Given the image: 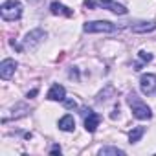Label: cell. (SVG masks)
Here are the masks:
<instances>
[{
  "mask_svg": "<svg viewBox=\"0 0 156 156\" xmlns=\"http://www.w3.org/2000/svg\"><path fill=\"white\" fill-rule=\"evenodd\" d=\"M127 103L130 105L132 116H134L136 119H151V118H152V110H151L134 92H130V94L127 96Z\"/></svg>",
  "mask_w": 156,
  "mask_h": 156,
  "instance_id": "6da1fadb",
  "label": "cell"
},
{
  "mask_svg": "<svg viewBox=\"0 0 156 156\" xmlns=\"http://www.w3.org/2000/svg\"><path fill=\"white\" fill-rule=\"evenodd\" d=\"M0 15H2L4 20L8 22H13V20H19L22 17V4L19 0H8L0 6Z\"/></svg>",
  "mask_w": 156,
  "mask_h": 156,
  "instance_id": "7a4b0ae2",
  "label": "cell"
},
{
  "mask_svg": "<svg viewBox=\"0 0 156 156\" xmlns=\"http://www.w3.org/2000/svg\"><path fill=\"white\" fill-rule=\"evenodd\" d=\"M85 33H118L119 28L108 20H94V22H87L83 26Z\"/></svg>",
  "mask_w": 156,
  "mask_h": 156,
  "instance_id": "3957f363",
  "label": "cell"
},
{
  "mask_svg": "<svg viewBox=\"0 0 156 156\" xmlns=\"http://www.w3.org/2000/svg\"><path fill=\"white\" fill-rule=\"evenodd\" d=\"M48 35H46V31L44 30H31L30 33H26V37H24V41H22V48L24 50H35L39 44H42L44 42V39H46Z\"/></svg>",
  "mask_w": 156,
  "mask_h": 156,
  "instance_id": "277c9868",
  "label": "cell"
},
{
  "mask_svg": "<svg viewBox=\"0 0 156 156\" xmlns=\"http://www.w3.org/2000/svg\"><path fill=\"white\" fill-rule=\"evenodd\" d=\"M140 88L145 96L156 94V75L154 73H143L140 77Z\"/></svg>",
  "mask_w": 156,
  "mask_h": 156,
  "instance_id": "5b68a950",
  "label": "cell"
},
{
  "mask_svg": "<svg viewBox=\"0 0 156 156\" xmlns=\"http://www.w3.org/2000/svg\"><path fill=\"white\" fill-rule=\"evenodd\" d=\"M17 70V61L15 59H4L2 62H0V77L2 79H11L13 73Z\"/></svg>",
  "mask_w": 156,
  "mask_h": 156,
  "instance_id": "8992f818",
  "label": "cell"
},
{
  "mask_svg": "<svg viewBox=\"0 0 156 156\" xmlns=\"http://www.w3.org/2000/svg\"><path fill=\"white\" fill-rule=\"evenodd\" d=\"M96 4L99 8H103V9H108V11L116 13V15H127V8L114 2V0H96Z\"/></svg>",
  "mask_w": 156,
  "mask_h": 156,
  "instance_id": "52a82bcc",
  "label": "cell"
},
{
  "mask_svg": "<svg viewBox=\"0 0 156 156\" xmlns=\"http://www.w3.org/2000/svg\"><path fill=\"white\" fill-rule=\"evenodd\" d=\"M83 118H85V129H87V132H96V129L99 127L101 116H99V114H96L94 110H90V112H88V114H85Z\"/></svg>",
  "mask_w": 156,
  "mask_h": 156,
  "instance_id": "ba28073f",
  "label": "cell"
},
{
  "mask_svg": "<svg viewBox=\"0 0 156 156\" xmlns=\"http://www.w3.org/2000/svg\"><path fill=\"white\" fill-rule=\"evenodd\" d=\"M46 98H48L50 101H64V99H66V90H64L62 85H53V87L50 88V92H48Z\"/></svg>",
  "mask_w": 156,
  "mask_h": 156,
  "instance_id": "9c48e42d",
  "label": "cell"
},
{
  "mask_svg": "<svg viewBox=\"0 0 156 156\" xmlns=\"http://www.w3.org/2000/svg\"><path fill=\"white\" fill-rule=\"evenodd\" d=\"M154 30H156V22H154V20L130 24V31H134V33H151V31H154Z\"/></svg>",
  "mask_w": 156,
  "mask_h": 156,
  "instance_id": "30bf717a",
  "label": "cell"
},
{
  "mask_svg": "<svg viewBox=\"0 0 156 156\" xmlns=\"http://www.w3.org/2000/svg\"><path fill=\"white\" fill-rule=\"evenodd\" d=\"M50 11L53 15H61V17H72L73 15V11L70 8H66L64 4H61V2H51L50 4Z\"/></svg>",
  "mask_w": 156,
  "mask_h": 156,
  "instance_id": "8fae6325",
  "label": "cell"
},
{
  "mask_svg": "<svg viewBox=\"0 0 156 156\" xmlns=\"http://www.w3.org/2000/svg\"><path fill=\"white\" fill-rule=\"evenodd\" d=\"M57 125H59L61 130H64V132H72V130L75 129V119H73V116L66 114V116H62V118L59 119Z\"/></svg>",
  "mask_w": 156,
  "mask_h": 156,
  "instance_id": "7c38bea8",
  "label": "cell"
},
{
  "mask_svg": "<svg viewBox=\"0 0 156 156\" xmlns=\"http://www.w3.org/2000/svg\"><path fill=\"white\" fill-rule=\"evenodd\" d=\"M143 134H145V127H134V129L129 132V141H130V143H138Z\"/></svg>",
  "mask_w": 156,
  "mask_h": 156,
  "instance_id": "4fadbf2b",
  "label": "cell"
},
{
  "mask_svg": "<svg viewBox=\"0 0 156 156\" xmlns=\"http://www.w3.org/2000/svg\"><path fill=\"white\" fill-rule=\"evenodd\" d=\"M99 154L101 156H123L125 151L118 149V147H103V149H99Z\"/></svg>",
  "mask_w": 156,
  "mask_h": 156,
  "instance_id": "5bb4252c",
  "label": "cell"
},
{
  "mask_svg": "<svg viewBox=\"0 0 156 156\" xmlns=\"http://www.w3.org/2000/svg\"><path fill=\"white\" fill-rule=\"evenodd\" d=\"M138 57H140L143 62H151V61H152V53H149V51H145V50H140V51H138Z\"/></svg>",
  "mask_w": 156,
  "mask_h": 156,
  "instance_id": "9a60e30c",
  "label": "cell"
},
{
  "mask_svg": "<svg viewBox=\"0 0 156 156\" xmlns=\"http://www.w3.org/2000/svg\"><path fill=\"white\" fill-rule=\"evenodd\" d=\"M62 103H64V107H66V108H77V103H75L73 99H64Z\"/></svg>",
  "mask_w": 156,
  "mask_h": 156,
  "instance_id": "2e32d148",
  "label": "cell"
},
{
  "mask_svg": "<svg viewBox=\"0 0 156 156\" xmlns=\"http://www.w3.org/2000/svg\"><path fill=\"white\" fill-rule=\"evenodd\" d=\"M96 6H98V4L94 2V0H85V8H90V9H92V8H96Z\"/></svg>",
  "mask_w": 156,
  "mask_h": 156,
  "instance_id": "e0dca14e",
  "label": "cell"
},
{
  "mask_svg": "<svg viewBox=\"0 0 156 156\" xmlns=\"http://www.w3.org/2000/svg\"><path fill=\"white\" fill-rule=\"evenodd\" d=\"M50 154H61V147L59 145H53L51 151H50Z\"/></svg>",
  "mask_w": 156,
  "mask_h": 156,
  "instance_id": "ac0fdd59",
  "label": "cell"
},
{
  "mask_svg": "<svg viewBox=\"0 0 156 156\" xmlns=\"http://www.w3.org/2000/svg\"><path fill=\"white\" fill-rule=\"evenodd\" d=\"M110 118H112V119H116V118H119V108H118V107H116V108L112 110V114H110Z\"/></svg>",
  "mask_w": 156,
  "mask_h": 156,
  "instance_id": "d6986e66",
  "label": "cell"
},
{
  "mask_svg": "<svg viewBox=\"0 0 156 156\" xmlns=\"http://www.w3.org/2000/svg\"><path fill=\"white\" fill-rule=\"evenodd\" d=\"M70 77H75V79L79 77V73H77V70H75V68H72V70H70Z\"/></svg>",
  "mask_w": 156,
  "mask_h": 156,
  "instance_id": "ffe728a7",
  "label": "cell"
},
{
  "mask_svg": "<svg viewBox=\"0 0 156 156\" xmlns=\"http://www.w3.org/2000/svg\"><path fill=\"white\" fill-rule=\"evenodd\" d=\"M37 92H39V90H37V88H33L31 92H28V98H35V96H37Z\"/></svg>",
  "mask_w": 156,
  "mask_h": 156,
  "instance_id": "44dd1931",
  "label": "cell"
},
{
  "mask_svg": "<svg viewBox=\"0 0 156 156\" xmlns=\"http://www.w3.org/2000/svg\"><path fill=\"white\" fill-rule=\"evenodd\" d=\"M30 2H37V0H30Z\"/></svg>",
  "mask_w": 156,
  "mask_h": 156,
  "instance_id": "7402d4cb",
  "label": "cell"
}]
</instances>
